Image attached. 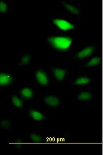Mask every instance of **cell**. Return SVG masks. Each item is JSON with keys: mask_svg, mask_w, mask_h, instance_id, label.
I'll list each match as a JSON object with an SVG mask.
<instances>
[{"mask_svg": "<svg viewBox=\"0 0 103 155\" xmlns=\"http://www.w3.org/2000/svg\"><path fill=\"white\" fill-rule=\"evenodd\" d=\"M53 23L62 29L67 30L74 27V26L68 22L63 20L56 19L53 20Z\"/></svg>", "mask_w": 103, "mask_h": 155, "instance_id": "cell-10", "label": "cell"}, {"mask_svg": "<svg viewBox=\"0 0 103 155\" xmlns=\"http://www.w3.org/2000/svg\"><path fill=\"white\" fill-rule=\"evenodd\" d=\"M36 82L40 85L45 87H49L51 85L50 77L47 72L42 69H37L35 73Z\"/></svg>", "mask_w": 103, "mask_h": 155, "instance_id": "cell-5", "label": "cell"}, {"mask_svg": "<svg viewBox=\"0 0 103 155\" xmlns=\"http://www.w3.org/2000/svg\"><path fill=\"white\" fill-rule=\"evenodd\" d=\"M48 41L54 49L60 50L67 49L72 42L70 38L62 37H52Z\"/></svg>", "mask_w": 103, "mask_h": 155, "instance_id": "cell-3", "label": "cell"}, {"mask_svg": "<svg viewBox=\"0 0 103 155\" xmlns=\"http://www.w3.org/2000/svg\"><path fill=\"white\" fill-rule=\"evenodd\" d=\"M52 77L56 83L66 82L70 77L69 68L61 66H52L50 69Z\"/></svg>", "mask_w": 103, "mask_h": 155, "instance_id": "cell-1", "label": "cell"}, {"mask_svg": "<svg viewBox=\"0 0 103 155\" xmlns=\"http://www.w3.org/2000/svg\"><path fill=\"white\" fill-rule=\"evenodd\" d=\"M28 113L30 117L36 120L40 121L46 118V117L45 115L33 109L29 110Z\"/></svg>", "mask_w": 103, "mask_h": 155, "instance_id": "cell-11", "label": "cell"}, {"mask_svg": "<svg viewBox=\"0 0 103 155\" xmlns=\"http://www.w3.org/2000/svg\"><path fill=\"white\" fill-rule=\"evenodd\" d=\"M65 7L72 13L75 14H78L79 13L78 9L74 6L68 4H65Z\"/></svg>", "mask_w": 103, "mask_h": 155, "instance_id": "cell-16", "label": "cell"}, {"mask_svg": "<svg viewBox=\"0 0 103 155\" xmlns=\"http://www.w3.org/2000/svg\"><path fill=\"white\" fill-rule=\"evenodd\" d=\"M11 101L12 104L14 106L20 108L22 107V102L16 95H14L12 96Z\"/></svg>", "mask_w": 103, "mask_h": 155, "instance_id": "cell-13", "label": "cell"}, {"mask_svg": "<svg viewBox=\"0 0 103 155\" xmlns=\"http://www.w3.org/2000/svg\"><path fill=\"white\" fill-rule=\"evenodd\" d=\"M94 50V48L91 46L83 49L74 56L73 59L74 60L83 59L91 56Z\"/></svg>", "mask_w": 103, "mask_h": 155, "instance_id": "cell-8", "label": "cell"}, {"mask_svg": "<svg viewBox=\"0 0 103 155\" xmlns=\"http://www.w3.org/2000/svg\"><path fill=\"white\" fill-rule=\"evenodd\" d=\"M6 5L3 2L0 3V11L1 12H4L5 11Z\"/></svg>", "mask_w": 103, "mask_h": 155, "instance_id": "cell-17", "label": "cell"}, {"mask_svg": "<svg viewBox=\"0 0 103 155\" xmlns=\"http://www.w3.org/2000/svg\"><path fill=\"white\" fill-rule=\"evenodd\" d=\"M95 94L92 91L85 88L79 90L74 95L75 100L84 103H89L92 100Z\"/></svg>", "mask_w": 103, "mask_h": 155, "instance_id": "cell-4", "label": "cell"}, {"mask_svg": "<svg viewBox=\"0 0 103 155\" xmlns=\"http://www.w3.org/2000/svg\"><path fill=\"white\" fill-rule=\"evenodd\" d=\"M95 77L88 74L80 75L75 76L70 83L72 87H85L88 86L94 80Z\"/></svg>", "mask_w": 103, "mask_h": 155, "instance_id": "cell-2", "label": "cell"}, {"mask_svg": "<svg viewBox=\"0 0 103 155\" xmlns=\"http://www.w3.org/2000/svg\"><path fill=\"white\" fill-rule=\"evenodd\" d=\"M3 123V125L5 127H8L10 125V122L7 120H4Z\"/></svg>", "mask_w": 103, "mask_h": 155, "instance_id": "cell-18", "label": "cell"}, {"mask_svg": "<svg viewBox=\"0 0 103 155\" xmlns=\"http://www.w3.org/2000/svg\"><path fill=\"white\" fill-rule=\"evenodd\" d=\"M31 59V57L29 55L23 56L21 58L19 64L22 65L27 64L30 63Z\"/></svg>", "mask_w": 103, "mask_h": 155, "instance_id": "cell-14", "label": "cell"}, {"mask_svg": "<svg viewBox=\"0 0 103 155\" xmlns=\"http://www.w3.org/2000/svg\"><path fill=\"white\" fill-rule=\"evenodd\" d=\"M13 80V76L7 73H0V86L5 87L9 85Z\"/></svg>", "mask_w": 103, "mask_h": 155, "instance_id": "cell-9", "label": "cell"}, {"mask_svg": "<svg viewBox=\"0 0 103 155\" xmlns=\"http://www.w3.org/2000/svg\"><path fill=\"white\" fill-rule=\"evenodd\" d=\"M20 97L25 99L31 98L33 96L32 90L28 87H25L22 88L20 91Z\"/></svg>", "mask_w": 103, "mask_h": 155, "instance_id": "cell-12", "label": "cell"}, {"mask_svg": "<svg viewBox=\"0 0 103 155\" xmlns=\"http://www.w3.org/2000/svg\"><path fill=\"white\" fill-rule=\"evenodd\" d=\"M44 102L46 106L49 108H57L62 106V98L57 95H46Z\"/></svg>", "mask_w": 103, "mask_h": 155, "instance_id": "cell-6", "label": "cell"}, {"mask_svg": "<svg viewBox=\"0 0 103 155\" xmlns=\"http://www.w3.org/2000/svg\"><path fill=\"white\" fill-rule=\"evenodd\" d=\"M30 138L32 141L35 143L40 142L42 140L41 137L35 133H32L30 134Z\"/></svg>", "mask_w": 103, "mask_h": 155, "instance_id": "cell-15", "label": "cell"}, {"mask_svg": "<svg viewBox=\"0 0 103 155\" xmlns=\"http://www.w3.org/2000/svg\"><path fill=\"white\" fill-rule=\"evenodd\" d=\"M102 61L101 57L94 56L87 60L81 65V68L83 70L89 69L97 66Z\"/></svg>", "mask_w": 103, "mask_h": 155, "instance_id": "cell-7", "label": "cell"}]
</instances>
